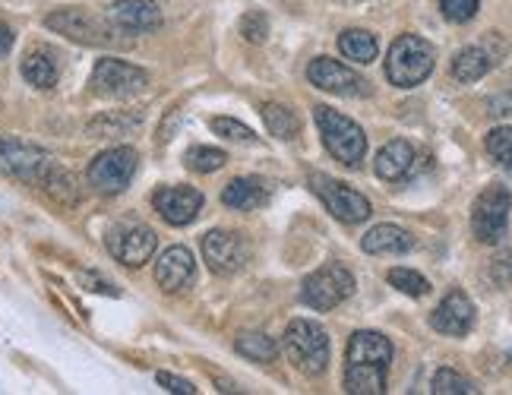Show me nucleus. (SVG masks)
I'll use <instances>...</instances> for the list:
<instances>
[{
    "label": "nucleus",
    "instance_id": "nucleus-1",
    "mask_svg": "<svg viewBox=\"0 0 512 395\" xmlns=\"http://www.w3.org/2000/svg\"><path fill=\"white\" fill-rule=\"evenodd\" d=\"M392 364V342L383 332L361 329L348 339L345 348V392L351 395H383L386 373Z\"/></svg>",
    "mask_w": 512,
    "mask_h": 395
},
{
    "label": "nucleus",
    "instance_id": "nucleus-2",
    "mask_svg": "<svg viewBox=\"0 0 512 395\" xmlns=\"http://www.w3.org/2000/svg\"><path fill=\"white\" fill-rule=\"evenodd\" d=\"M433 64H437V48L427 38L405 32L386 54V79L399 89H415L433 73Z\"/></svg>",
    "mask_w": 512,
    "mask_h": 395
},
{
    "label": "nucleus",
    "instance_id": "nucleus-3",
    "mask_svg": "<svg viewBox=\"0 0 512 395\" xmlns=\"http://www.w3.org/2000/svg\"><path fill=\"white\" fill-rule=\"evenodd\" d=\"M285 354L304 377H320V373H326L332 354L326 329L313 320H304V316L291 320L285 326Z\"/></svg>",
    "mask_w": 512,
    "mask_h": 395
},
{
    "label": "nucleus",
    "instance_id": "nucleus-4",
    "mask_svg": "<svg viewBox=\"0 0 512 395\" xmlns=\"http://www.w3.org/2000/svg\"><path fill=\"white\" fill-rule=\"evenodd\" d=\"M313 121H317V127H320L323 146L329 149V155L336 158V162H342L348 168L361 165V158L367 152V136L358 124L351 121V117L339 114L329 105H317L313 108Z\"/></svg>",
    "mask_w": 512,
    "mask_h": 395
},
{
    "label": "nucleus",
    "instance_id": "nucleus-5",
    "mask_svg": "<svg viewBox=\"0 0 512 395\" xmlns=\"http://www.w3.org/2000/svg\"><path fill=\"white\" fill-rule=\"evenodd\" d=\"M45 26L57 35H67L76 45H89V48L117 45V29L111 26V19L98 16L92 10H83V7L54 10L45 16Z\"/></svg>",
    "mask_w": 512,
    "mask_h": 395
},
{
    "label": "nucleus",
    "instance_id": "nucleus-6",
    "mask_svg": "<svg viewBox=\"0 0 512 395\" xmlns=\"http://www.w3.org/2000/svg\"><path fill=\"white\" fill-rule=\"evenodd\" d=\"M512 209V193L503 184H490L478 193L475 206H471V231H475L478 244H500L506 237Z\"/></svg>",
    "mask_w": 512,
    "mask_h": 395
},
{
    "label": "nucleus",
    "instance_id": "nucleus-7",
    "mask_svg": "<svg viewBox=\"0 0 512 395\" xmlns=\"http://www.w3.org/2000/svg\"><path fill=\"white\" fill-rule=\"evenodd\" d=\"M354 294V275L342 263H326L317 272H310L301 285V301L310 310H332Z\"/></svg>",
    "mask_w": 512,
    "mask_h": 395
},
{
    "label": "nucleus",
    "instance_id": "nucleus-8",
    "mask_svg": "<svg viewBox=\"0 0 512 395\" xmlns=\"http://www.w3.org/2000/svg\"><path fill=\"white\" fill-rule=\"evenodd\" d=\"M310 190L317 193L323 206L345 225H361L373 212L364 193H358L354 187L336 181V177H329V174H310Z\"/></svg>",
    "mask_w": 512,
    "mask_h": 395
},
{
    "label": "nucleus",
    "instance_id": "nucleus-9",
    "mask_svg": "<svg viewBox=\"0 0 512 395\" xmlns=\"http://www.w3.org/2000/svg\"><path fill=\"white\" fill-rule=\"evenodd\" d=\"M136 168H140V155H136V149L114 146V149H105L102 155L92 158L86 177H89V187L111 196V193H121L130 187Z\"/></svg>",
    "mask_w": 512,
    "mask_h": 395
},
{
    "label": "nucleus",
    "instance_id": "nucleus-10",
    "mask_svg": "<svg viewBox=\"0 0 512 395\" xmlns=\"http://www.w3.org/2000/svg\"><path fill=\"white\" fill-rule=\"evenodd\" d=\"M92 92L102 98H130L140 95L149 86V73L143 67H133L127 61H117V57H102L92 67Z\"/></svg>",
    "mask_w": 512,
    "mask_h": 395
},
{
    "label": "nucleus",
    "instance_id": "nucleus-11",
    "mask_svg": "<svg viewBox=\"0 0 512 395\" xmlns=\"http://www.w3.org/2000/svg\"><path fill=\"white\" fill-rule=\"evenodd\" d=\"M54 168V158L29 143H19V140H0V171L16 177V181H26L42 187L45 174Z\"/></svg>",
    "mask_w": 512,
    "mask_h": 395
},
{
    "label": "nucleus",
    "instance_id": "nucleus-12",
    "mask_svg": "<svg viewBox=\"0 0 512 395\" xmlns=\"http://www.w3.org/2000/svg\"><path fill=\"white\" fill-rule=\"evenodd\" d=\"M307 79H310V86H317L323 92H332V95H345V98L370 95L367 79L358 76L351 67L332 61V57H313L310 67H307Z\"/></svg>",
    "mask_w": 512,
    "mask_h": 395
},
{
    "label": "nucleus",
    "instance_id": "nucleus-13",
    "mask_svg": "<svg viewBox=\"0 0 512 395\" xmlns=\"http://www.w3.org/2000/svg\"><path fill=\"white\" fill-rule=\"evenodd\" d=\"M203 260L215 275H234L247 266L250 247L238 231H209L203 237Z\"/></svg>",
    "mask_w": 512,
    "mask_h": 395
},
{
    "label": "nucleus",
    "instance_id": "nucleus-14",
    "mask_svg": "<svg viewBox=\"0 0 512 395\" xmlns=\"http://www.w3.org/2000/svg\"><path fill=\"white\" fill-rule=\"evenodd\" d=\"M155 244H159V237H155L149 225H121L108 234V253L117 263H124L130 269L149 263Z\"/></svg>",
    "mask_w": 512,
    "mask_h": 395
},
{
    "label": "nucleus",
    "instance_id": "nucleus-15",
    "mask_svg": "<svg viewBox=\"0 0 512 395\" xmlns=\"http://www.w3.org/2000/svg\"><path fill=\"white\" fill-rule=\"evenodd\" d=\"M152 206L174 228L190 225L203 209V193L193 187H159L152 193Z\"/></svg>",
    "mask_w": 512,
    "mask_h": 395
},
{
    "label": "nucleus",
    "instance_id": "nucleus-16",
    "mask_svg": "<svg viewBox=\"0 0 512 395\" xmlns=\"http://www.w3.org/2000/svg\"><path fill=\"white\" fill-rule=\"evenodd\" d=\"M108 19L117 32L143 35L162 26V7L155 0H114L108 7Z\"/></svg>",
    "mask_w": 512,
    "mask_h": 395
},
{
    "label": "nucleus",
    "instance_id": "nucleus-17",
    "mask_svg": "<svg viewBox=\"0 0 512 395\" xmlns=\"http://www.w3.org/2000/svg\"><path fill=\"white\" fill-rule=\"evenodd\" d=\"M430 326L443 335H456V339H462V335H468L471 326H475V304H471V298L462 288H452L437 304V310L430 313Z\"/></svg>",
    "mask_w": 512,
    "mask_h": 395
},
{
    "label": "nucleus",
    "instance_id": "nucleus-18",
    "mask_svg": "<svg viewBox=\"0 0 512 395\" xmlns=\"http://www.w3.org/2000/svg\"><path fill=\"white\" fill-rule=\"evenodd\" d=\"M196 279L193 253L187 247H168L155 263V282L162 291H181Z\"/></svg>",
    "mask_w": 512,
    "mask_h": 395
},
{
    "label": "nucleus",
    "instance_id": "nucleus-19",
    "mask_svg": "<svg viewBox=\"0 0 512 395\" xmlns=\"http://www.w3.org/2000/svg\"><path fill=\"white\" fill-rule=\"evenodd\" d=\"M415 146H411L408 140H389L377 158H373V171H377V177H383V181H405V177L415 171Z\"/></svg>",
    "mask_w": 512,
    "mask_h": 395
},
{
    "label": "nucleus",
    "instance_id": "nucleus-20",
    "mask_svg": "<svg viewBox=\"0 0 512 395\" xmlns=\"http://www.w3.org/2000/svg\"><path fill=\"white\" fill-rule=\"evenodd\" d=\"M361 247L370 256H402V253L415 250V237L399 225H373L361 237Z\"/></svg>",
    "mask_w": 512,
    "mask_h": 395
},
{
    "label": "nucleus",
    "instance_id": "nucleus-21",
    "mask_svg": "<svg viewBox=\"0 0 512 395\" xmlns=\"http://www.w3.org/2000/svg\"><path fill=\"white\" fill-rule=\"evenodd\" d=\"M269 187L263 177H234V181L222 190V203L234 212H253L266 206Z\"/></svg>",
    "mask_w": 512,
    "mask_h": 395
},
{
    "label": "nucleus",
    "instance_id": "nucleus-22",
    "mask_svg": "<svg viewBox=\"0 0 512 395\" xmlns=\"http://www.w3.org/2000/svg\"><path fill=\"white\" fill-rule=\"evenodd\" d=\"M494 51H487L484 45H471V48H462L456 57H452V76L459 79V83H478L481 76H487L497 64Z\"/></svg>",
    "mask_w": 512,
    "mask_h": 395
},
{
    "label": "nucleus",
    "instance_id": "nucleus-23",
    "mask_svg": "<svg viewBox=\"0 0 512 395\" xmlns=\"http://www.w3.org/2000/svg\"><path fill=\"white\" fill-rule=\"evenodd\" d=\"M23 76H26V83L35 89H54L61 70H57V61L48 48H35L23 57Z\"/></svg>",
    "mask_w": 512,
    "mask_h": 395
},
{
    "label": "nucleus",
    "instance_id": "nucleus-24",
    "mask_svg": "<svg viewBox=\"0 0 512 395\" xmlns=\"http://www.w3.org/2000/svg\"><path fill=\"white\" fill-rule=\"evenodd\" d=\"M339 51L354 64H370V61H377L380 42H377V35L367 29H345L339 35Z\"/></svg>",
    "mask_w": 512,
    "mask_h": 395
},
{
    "label": "nucleus",
    "instance_id": "nucleus-25",
    "mask_svg": "<svg viewBox=\"0 0 512 395\" xmlns=\"http://www.w3.org/2000/svg\"><path fill=\"white\" fill-rule=\"evenodd\" d=\"M263 121H266V130L275 136V140H282V143L294 140V136L301 133L298 114H294L291 108H285V105H275V102L263 105Z\"/></svg>",
    "mask_w": 512,
    "mask_h": 395
},
{
    "label": "nucleus",
    "instance_id": "nucleus-26",
    "mask_svg": "<svg viewBox=\"0 0 512 395\" xmlns=\"http://www.w3.org/2000/svg\"><path fill=\"white\" fill-rule=\"evenodd\" d=\"M42 190L51 196L54 203H61V206H76V200H80V187H76V177H73L70 171H64L57 162H54V168L45 174Z\"/></svg>",
    "mask_w": 512,
    "mask_h": 395
},
{
    "label": "nucleus",
    "instance_id": "nucleus-27",
    "mask_svg": "<svg viewBox=\"0 0 512 395\" xmlns=\"http://www.w3.org/2000/svg\"><path fill=\"white\" fill-rule=\"evenodd\" d=\"M234 348H238V354H244L247 361H256V364H269L275 361V354H279V345H275V339L266 332H241Z\"/></svg>",
    "mask_w": 512,
    "mask_h": 395
},
{
    "label": "nucleus",
    "instance_id": "nucleus-28",
    "mask_svg": "<svg viewBox=\"0 0 512 395\" xmlns=\"http://www.w3.org/2000/svg\"><path fill=\"white\" fill-rule=\"evenodd\" d=\"M430 392H437V395H475V392H478V386L471 383L468 377H462L459 370H452V367H440L437 373H433Z\"/></svg>",
    "mask_w": 512,
    "mask_h": 395
},
{
    "label": "nucleus",
    "instance_id": "nucleus-29",
    "mask_svg": "<svg viewBox=\"0 0 512 395\" xmlns=\"http://www.w3.org/2000/svg\"><path fill=\"white\" fill-rule=\"evenodd\" d=\"M386 279H389V285L396 288V291L408 294V298H424V294H430V282L424 279L421 272H415V269L396 266V269H389Z\"/></svg>",
    "mask_w": 512,
    "mask_h": 395
},
{
    "label": "nucleus",
    "instance_id": "nucleus-30",
    "mask_svg": "<svg viewBox=\"0 0 512 395\" xmlns=\"http://www.w3.org/2000/svg\"><path fill=\"white\" fill-rule=\"evenodd\" d=\"M225 162H228V155H225L222 149H215V146H193V149L187 152V168H190V171H200V174L219 171Z\"/></svg>",
    "mask_w": 512,
    "mask_h": 395
},
{
    "label": "nucleus",
    "instance_id": "nucleus-31",
    "mask_svg": "<svg viewBox=\"0 0 512 395\" xmlns=\"http://www.w3.org/2000/svg\"><path fill=\"white\" fill-rule=\"evenodd\" d=\"M484 149L490 152L497 165L512 168V127H497L484 136Z\"/></svg>",
    "mask_w": 512,
    "mask_h": 395
},
{
    "label": "nucleus",
    "instance_id": "nucleus-32",
    "mask_svg": "<svg viewBox=\"0 0 512 395\" xmlns=\"http://www.w3.org/2000/svg\"><path fill=\"white\" fill-rule=\"evenodd\" d=\"M209 127H212L215 133H219V136H225V140H234V143H256V133H253L247 124L234 121V117H212Z\"/></svg>",
    "mask_w": 512,
    "mask_h": 395
},
{
    "label": "nucleus",
    "instance_id": "nucleus-33",
    "mask_svg": "<svg viewBox=\"0 0 512 395\" xmlns=\"http://www.w3.org/2000/svg\"><path fill=\"white\" fill-rule=\"evenodd\" d=\"M241 35L247 38L250 45H263L266 35H269V19L263 10H250L244 19H241Z\"/></svg>",
    "mask_w": 512,
    "mask_h": 395
},
{
    "label": "nucleus",
    "instance_id": "nucleus-34",
    "mask_svg": "<svg viewBox=\"0 0 512 395\" xmlns=\"http://www.w3.org/2000/svg\"><path fill=\"white\" fill-rule=\"evenodd\" d=\"M481 7V0H440V13L449 23H468V19H475Z\"/></svg>",
    "mask_w": 512,
    "mask_h": 395
},
{
    "label": "nucleus",
    "instance_id": "nucleus-35",
    "mask_svg": "<svg viewBox=\"0 0 512 395\" xmlns=\"http://www.w3.org/2000/svg\"><path fill=\"white\" fill-rule=\"evenodd\" d=\"M490 279H494L500 288L512 285V244L506 250H500L494 260H490Z\"/></svg>",
    "mask_w": 512,
    "mask_h": 395
},
{
    "label": "nucleus",
    "instance_id": "nucleus-36",
    "mask_svg": "<svg viewBox=\"0 0 512 395\" xmlns=\"http://www.w3.org/2000/svg\"><path fill=\"white\" fill-rule=\"evenodd\" d=\"M155 380H159V386H165L168 392H177V395H193L196 392V386L190 383V380H184V377H174V373H155Z\"/></svg>",
    "mask_w": 512,
    "mask_h": 395
},
{
    "label": "nucleus",
    "instance_id": "nucleus-37",
    "mask_svg": "<svg viewBox=\"0 0 512 395\" xmlns=\"http://www.w3.org/2000/svg\"><path fill=\"white\" fill-rule=\"evenodd\" d=\"M487 114L490 117H509L512 114V92H500L494 98H487Z\"/></svg>",
    "mask_w": 512,
    "mask_h": 395
},
{
    "label": "nucleus",
    "instance_id": "nucleus-38",
    "mask_svg": "<svg viewBox=\"0 0 512 395\" xmlns=\"http://www.w3.org/2000/svg\"><path fill=\"white\" fill-rule=\"evenodd\" d=\"M80 282L89 285V291H98V294H117V288L105 279H98L95 272H80Z\"/></svg>",
    "mask_w": 512,
    "mask_h": 395
},
{
    "label": "nucleus",
    "instance_id": "nucleus-39",
    "mask_svg": "<svg viewBox=\"0 0 512 395\" xmlns=\"http://www.w3.org/2000/svg\"><path fill=\"white\" fill-rule=\"evenodd\" d=\"M10 48H13V29L7 23H0V61L10 54Z\"/></svg>",
    "mask_w": 512,
    "mask_h": 395
}]
</instances>
